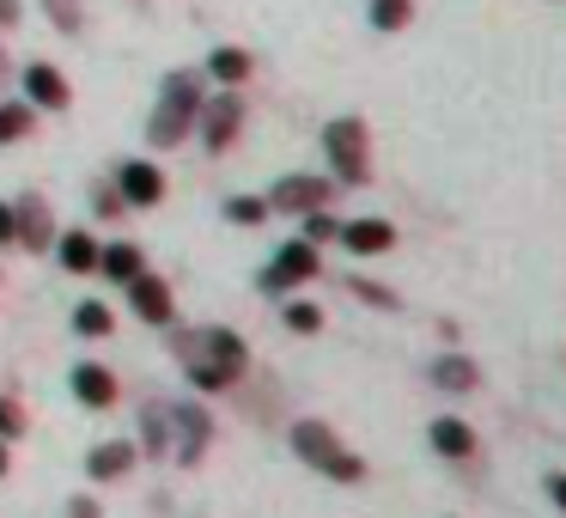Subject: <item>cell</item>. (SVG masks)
<instances>
[{"label": "cell", "mask_w": 566, "mask_h": 518, "mask_svg": "<svg viewBox=\"0 0 566 518\" xmlns=\"http://www.w3.org/2000/svg\"><path fill=\"white\" fill-rule=\"evenodd\" d=\"M196 116H201V80L196 74H171V80H165V92H159V104H153L147 141H153V147H177V141H189Z\"/></svg>", "instance_id": "cell-1"}, {"label": "cell", "mask_w": 566, "mask_h": 518, "mask_svg": "<svg viewBox=\"0 0 566 518\" xmlns=\"http://www.w3.org/2000/svg\"><path fill=\"white\" fill-rule=\"evenodd\" d=\"M293 452L305 457L311 469L335 476V481H366V464H359V457L347 452L342 439H335L329 421H293Z\"/></svg>", "instance_id": "cell-2"}, {"label": "cell", "mask_w": 566, "mask_h": 518, "mask_svg": "<svg viewBox=\"0 0 566 518\" xmlns=\"http://www.w3.org/2000/svg\"><path fill=\"white\" fill-rule=\"evenodd\" d=\"M323 153H329L342 184H366L371 177V141H366V123H359V116H335V123L323 128Z\"/></svg>", "instance_id": "cell-3"}, {"label": "cell", "mask_w": 566, "mask_h": 518, "mask_svg": "<svg viewBox=\"0 0 566 518\" xmlns=\"http://www.w3.org/2000/svg\"><path fill=\"white\" fill-rule=\"evenodd\" d=\"M317 269H323L317 245H311V238H293V245H281V250H274V262L256 274V287H262V293H274V299H281V293H293V287H305Z\"/></svg>", "instance_id": "cell-4"}, {"label": "cell", "mask_w": 566, "mask_h": 518, "mask_svg": "<svg viewBox=\"0 0 566 518\" xmlns=\"http://www.w3.org/2000/svg\"><path fill=\"white\" fill-rule=\"evenodd\" d=\"M213 439V415L201 403H171V452L177 464H201V452H208Z\"/></svg>", "instance_id": "cell-5"}, {"label": "cell", "mask_w": 566, "mask_h": 518, "mask_svg": "<svg viewBox=\"0 0 566 518\" xmlns=\"http://www.w3.org/2000/svg\"><path fill=\"white\" fill-rule=\"evenodd\" d=\"M111 184H116V196H123L128 208H159L165 201V172L153 159H123Z\"/></svg>", "instance_id": "cell-6"}, {"label": "cell", "mask_w": 566, "mask_h": 518, "mask_svg": "<svg viewBox=\"0 0 566 518\" xmlns=\"http://www.w3.org/2000/svg\"><path fill=\"white\" fill-rule=\"evenodd\" d=\"M201 141H208V153H226L238 141V128H244V99L238 92H220L213 104H201Z\"/></svg>", "instance_id": "cell-7"}, {"label": "cell", "mask_w": 566, "mask_h": 518, "mask_svg": "<svg viewBox=\"0 0 566 518\" xmlns=\"http://www.w3.org/2000/svg\"><path fill=\"white\" fill-rule=\"evenodd\" d=\"M13 220H19V250H50L55 245V214L38 189H25V196L13 201Z\"/></svg>", "instance_id": "cell-8"}, {"label": "cell", "mask_w": 566, "mask_h": 518, "mask_svg": "<svg viewBox=\"0 0 566 518\" xmlns=\"http://www.w3.org/2000/svg\"><path fill=\"white\" fill-rule=\"evenodd\" d=\"M201 335H208V366L220 372V384H238V379H244V366H250L244 335H238V330H220V323H208ZM189 372H196V366H189Z\"/></svg>", "instance_id": "cell-9"}, {"label": "cell", "mask_w": 566, "mask_h": 518, "mask_svg": "<svg viewBox=\"0 0 566 518\" xmlns=\"http://www.w3.org/2000/svg\"><path fill=\"white\" fill-rule=\"evenodd\" d=\"M19 86H25V104H31V111H67V104H74L67 80L55 74L50 62H31L25 74H19Z\"/></svg>", "instance_id": "cell-10"}, {"label": "cell", "mask_w": 566, "mask_h": 518, "mask_svg": "<svg viewBox=\"0 0 566 518\" xmlns=\"http://www.w3.org/2000/svg\"><path fill=\"white\" fill-rule=\"evenodd\" d=\"M128 305H135V318H140V323H171V318H177L171 287H165L159 274H147V269H140L135 281H128Z\"/></svg>", "instance_id": "cell-11"}, {"label": "cell", "mask_w": 566, "mask_h": 518, "mask_svg": "<svg viewBox=\"0 0 566 518\" xmlns=\"http://www.w3.org/2000/svg\"><path fill=\"white\" fill-rule=\"evenodd\" d=\"M323 201H329V177H281L269 189V208H281V214H311Z\"/></svg>", "instance_id": "cell-12"}, {"label": "cell", "mask_w": 566, "mask_h": 518, "mask_svg": "<svg viewBox=\"0 0 566 518\" xmlns=\"http://www.w3.org/2000/svg\"><path fill=\"white\" fill-rule=\"evenodd\" d=\"M67 391H74L86 408H111L116 403V372L98 366V360H80V366L67 372Z\"/></svg>", "instance_id": "cell-13"}, {"label": "cell", "mask_w": 566, "mask_h": 518, "mask_svg": "<svg viewBox=\"0 0 566 518\" xmlns=\"http://www.w3.org/2000/svg\"><path fill=\"white\" fill-rule=\"evenodd\" d=\"M427 439H432V452L451 457V464H469V457L481 452L475 433H469V421H457V415H439V421L427 427Z\"/></svg>", "instance_id": "cell-14"}, {"label": "cell", "mask_w": 566, "mask_h": 518, "mask_svg": "<svg viewBox=\"0 0 566 518\" xmlns=\"http://www.w3.org/2000/svg\"><path fill=\"white\" fill-rule=\"evenodd\" d=\"M335 238H342L354 257H384V250L396 245V226H390V220H347Z\"/></svg>", "instance_id": "cell-15"}, {"label": "cell", "mask_w": 566, "mask_h": 518, "mask_svg": "<svg viewBox=\"0 0 566 518\" xmlns=\"http://www.w3.org/2000/svg\"><path fill=\"white\" fill-rule=\"evenodd\" d=\"M55 257H62L67 274H98V238L92 232H55Z\"/></svg>", "instance_id": "cell-16"}, {"label": "cell", "mask_w": 566, "mask_h": 518, "mask_svg": "<svg viewBox=\"0 0 566 518\" xmlns=\"http://www.w3.org/2000/svg\"><path fill=\"white\" fill-rule=\"evenodd\" d=\"M427 379L439 384V391L463 396V391H475V384H481V366H475V360H463V354H444V360H432V366H427Z\"/></svg>", "instance_id": "cell-17"}, {"label": "cell", "mask_w": 566, "mask_h": 518, "mask_svg": "<svg viewBox=\"0 0 566 518\" xmlns=\"http://www.w3.org/2000/svg\"><path fill=\"white\" fill-rule=\"evenodd\" d=\"M128 464H135V445H128V439H104V445H92L86 476L92 481H116V476H128Z\"/></svg>", "instance_id": "cell-18"}, {"label": "cell", "mask_w": 566, "mask_h": 518, "mask_svg": "<svg viewBox=\"0 0 566 518\" xmlns=\"http://www.w3.org/2000/svg\"><path fill=\"white\" fill-rule=\"evenodd\" d=\"M140 452H147V457L171 452V403H147V408H140Z\"/></svg>", "instance_id": "cell-19"}, {"label": "cell", "mask_w": 566, "mask_h": 518, "mask_svg": "<svg viewBox=\"0 0 566 518\" xmlns=\"http://www.w3.org/2000/svg\"><path fill=\"white\" fill-rule=\"evenodd\" d=\"M208 74L220 80V86H244V80L256 74V62H250V50H238V43H220V50L208 55Z\"/></svg>", "instance_id": "cell-20"}, {"label": "cell", "mask_w": 566, "mask_h": 518, "mask_svg": "<svg viewBox=\"0 0 566 518\" xmlns=\"http://www.w3.org/2000/svg\"><path fill=\"white\" fill-rule=\"evenodd\" d=\"M147 269V262H140V250L135 245H98V274H111V281H135V274Z\"/></svg>", "instance_id": "cell-21"}, {"label": "cell", "mask_w": 566, "mask_h": 518, "mask_svg": "<svg viewBox=\"0 0 566 518\" xmlns=\"http://www.w3.org/2000/svg\"><path fill=\"white\" fill-rule=\"evenodd\" d=\"M74 330L86 335V342H98V335H111V330H116L111 305H104V299H86V305H74Z\"/></svg>", "instance_id": "cell-22"}, {"label": "cell", "mask_w": 566, "mask_h": 518, "mask_svg": "<svg viewBox=\"0 0 566 518\" xmlns=\"http://www.w3.org/2000/svg\"><path fill=\"white\" fill-rule=\"evenodd\" d=\"M171 330V323H165ZM171 354L184 360V366H208V335L201 330H171Z\"/></svg>", "instance_id": "cell-23"}, {"label": "cell", "mask_w": 566, "mask_h": 518, "mask_svg": "<svg viewBox=\"0 0 566 518\" xmlns=\"http://www.w3.org/2000/svg\"><path fill=\"white\" fill-rule=\"evenodd\" d=\"M281 323H286V330H293V335H317V330H323V311L311 305V299H286Z\"/></svg>", "instance_id": "cell-24"}, {"label": "cell", "mask_w": 566, "mask_h": 518, "mask_svg": "<svg viewBox=\"0 0 566 518\" xmlns=\"http://www.w3.org/2000/svg\"><path fill=\"white\" fill-rule=\"evenodd\" d=\"M31 123H38V111L31 104H0V141H25L31 135Z\"/></svg>", "instance_id": "cell-25"}, {"label": "cell", "mask_w": 566, "mask_h": 518, "mask_svg": "<svg viewBox=\"0 0 566 518\" xmlns=\"http://www.w3.org/2000/svg\"><path fill=\"white\" fill-rule=\"evenodd\" d=\"M269 196H232V201H226V220H232V226H262V220H269Z\"/></svg>", "instance_id": "cell-26"}, {"label": "cell", "mask_w": 566, "mask_h": 518, "mask_svg": "<svg viewBox=\"0 0 566 518\" xmlns=\"http://www.w3.org/2000/svg\"><path fill=\"white\" fill-rule=\"evenodd\" d=\"M415 19V0H371V25L378 31H402Z\"/></svg>", "instance_id": "cell-27"}, {"label": "cell", "mask_w": 566, "mask_h": 518, "mask_svg": "<svg viewBox=\"0 0 566 518\" xmlns=\"http://www.w3.org/2000/svg\"><path fill=\"white\" fill-rule=\"evenodd\" d=\"M347 293H354V299H366V305H378V311H396V305H402V299H396L390 287H378V281H359V274L347 281Z\"/></svg>", "instance_id": "cell-28"}, {"label": "cell", "mask_w": 566, "mask_h": 518, "mask_svg": "<svg viewBox=\"0 0 566 518\" xmlns=\"http://www.w3.org/2000/svg\"><path fill=\"white\" fill-rule=\"evenodd\" d=\"M43 13L55 31H80V0H43Z\"/></svg>", "instance_id": "cell-29"}, {"label": "cell", "mask_w": 566, "mask_h": 518, "mask_svg": "<svg viewBox=\"0 0 566 518\" xmlns=\"http://www.w3.org/2000/svg\"><path fill=\"white\" fill-rule=\"evenodd\" d=\"M25 433V408H19V396H0V439H19Z\"/></svg>", "instance_id": "cell-30"}, {"label": "cell", "mask_w": 566, "mask_h": 518, "mask_svg": "<svg viewBox=\"0 0 566 518\" xmlns=\"http://www.w3.org/2000/svg\"><path fill=\"white\" fill-rule=\"evenodd\" d=\"M335 232H342V220H335V214H323V208L305 214V238H311V245H323V238H335Z\"/></svg>", "instance_id": "cell-31"}, {"label": "cell", "mask_w": 566, "mask_h": 518, "mask_svg": "<svg viewBox=\"0 0 566 518\" xmlns=\"http://www.w3.org/2000/svg\"><path fill=\"white\" fill-rule=\"evenodd\" d=\"M92 208H98V220H111V214L128 208V201L116 196V184H98V189H92Z\"/></svg>", "instance_id": "cell-32"}, {"label": "cell", "mask_w": 566, "mask_h": 518, "mask_svg": "<svg viewBox=\"0 0 566 518\" xmlns=\"http://www.w3.org/2000/svg\"><path fill=\"white\" fill-rule=\"evenodd\" d=\"M19 245V220H13V201H0V250Z\"/></svg>", "instance_id": "cell-33"}, {"label": "cell", "mask_w": 566, "mask_h": 518, "mask_svg": "<svg viewBox=\"0 0 566 518\" xmlns=\"http://www.w3.org/2000/svg\"><path fill=\"white\" fill-rule=\"evenodd\" d=\"M67 518H104V506L92 500V494H74V500H67Z\"/></svg>", "instance_id": "cell-34"}, {"label": "cell", "mask_w": 566, "mask_h": 518, "mask_svg": "<svg viewBox=\"0 0 566 518\" xmlns=\"http://www.w3.org/2000/svg\"><path fill=\"white\" fill-rule=\"evenodd\" d=\"M25 19V0H0V31H13Z\"/></svg>", "instance_id": "cell-35"}, {"label": "cell", "mask_w": 566, "mask_h": 518, "mask_svg": "<svg viewBox=\"0 0 566 518\" xmlns=\"http://www.w3.org/2000/svg\"><path fill=\"white\" fill-rule=\"evenodd\" d=\"M548 494H554V506L566 512V476H548Z\"/></svg>", "instance_id": "cell-36"}, {"label": "cell", "mask_w": 566, "mask_h": 518, "mask_svg": "<svg viewBox=\"0 0 566 518\" xmlns=\"http://www.w3.org/2000/svg\"><path fill=\"white\" fill-rule=\"evenodd\" d=\"M7 469H13V464H7V439H0V476H7Z\"/></svg>", "instance_id": "cell-37"}, {"label": "cell", "mask_w": 566, "mask_h": 518, "mask_svg": "<svg viewBox=\"0 0 566 518\" xmlns=\"http://www.w3.org/2000/svg\"><path fill=\"white\" fill-rule=\"evenodd\" d=\"M0 80H7V55H0Z\"/></svg>", "instance_id": "cell-38"}]
</instances>
